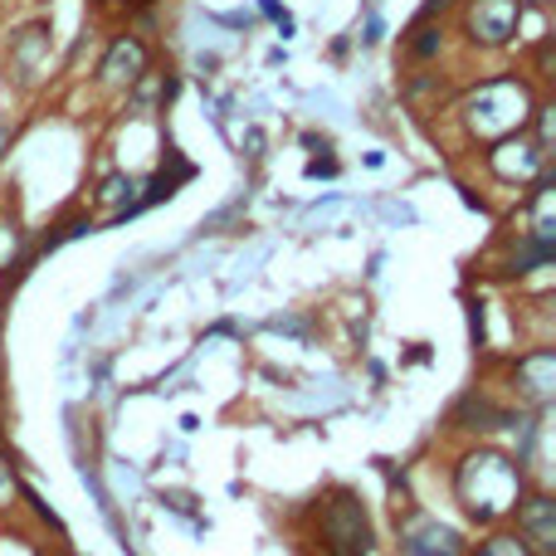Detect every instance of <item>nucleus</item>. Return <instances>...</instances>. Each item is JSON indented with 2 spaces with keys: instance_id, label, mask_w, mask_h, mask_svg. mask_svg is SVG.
<instances>
[{
  "instance_id": "nucleus-10",
  "label": "nucleus",
  "mask_w": 556,
  "mask_h": 556,
  "mask_svg": "<svg viewBox=\"0 0 556 556\" xmlns=\"http://www.w3.org/2000/svg\"><path fill=\"white\" fill-rule=\"evenodd\" d=\"M513 513H518V538L538 556H556V503L547 493H522Z\"/></svg>"
},
{
  "instance_id": "nucleus-4",
  "label": "nucleus",
  "mask_w": 556,
  "mask_h": 556,
  "mask_svg": "<svg viewBox=\"0 0 556 556\" xmlns=\"http://www.w3.org/2000/svg\"><path fill=\"white\" fill-rule=\"evenodd\" d=\"M528 0H469L464 5V35L479 49H508L522 29Z\"/></svg>"
},
{
  "instance_id": "nucleus-8",
  "label": "nucleus",
  "mask_w": 556,
  "mask_h": 556,
  "mask_svg": "<svg viewBox=\"0 0 556 556\" xmlns=\"http://www.w3.org/2000/svg\"><path fill=\"white\" fill-rule=\"evenodd\" d=\"M401 547L410 556H469V542H464L459 528H450L440 518H425V513H405Z\"/></svg>"
},
{
  "instance_id": "nucleus-17",
  "label": "nucleus",
  "mask_w": 556,
  "mask_h": 556,
  "mask_svg": "<svg viewBox=\"0 0 556 556\" xmlns=\"http://www.w3.org/2000/svg\"><path fill=\"white\" fill-rule=\"evenodd\" d=\"M15 498H20V479H15V464L0 454V513L5 508H15Z\"/></svg>"
},
{
  "instance_id": "nucleus-1",
  "label": "nucleus",
  "mask_w": 556,
  "mask_h": 556,
  "mask_svg": "<svg viewBox=\"0 0 556 556\" xmlns=\"http://www.w3.org/2000/svg\"><path fill=\"white\" fill-rule=\"evenodd\" d=\"M528 493V473H522V459L503 450H469L459 464H454V498L464 503L479 528H493L503 522Z\"/></svg>"
},
{
  "instance_id": "nucleus-2",
  "label": "nucleus",
  "mask_w": 556,
  "mask_h": 556,
  "mask_svg": "<svg viewBox=\"0 0 556 556\" xmlns=\"http://www.w3.org/2000/svg\"><path fill=\"white\" fill-rule=\"evenodd\" d=\"M538 108V93H532L528 78L518 74H498V78H483V84L464 88L459 98V127L469 142H498L508 132H528V117Z\"/></svg>"
},
{
  "instance_id": "nucleus-6",
  "label": "nucleus",
  "mask_w": 556,
  "mask_h": 556,
  "mask_svg": "<svg viewBox=\"0 0 556 556\" xmlns=\"http://www.w3.org/2000/svg\"><path fill=\"white\" fill-rule=\"evenodd\" d=\"M152 68V49H147V39L142 35H113L108 39V49H103V59H98V84L103 88H132L137 78Z\"/></svg>"
},
{
  "instance_id": "nucleus-11",
  "label": "nucleus",
  "mask_w": 556,
  "mask_h": 556,
  "mask_svg": "<svg viewBox=\"0 0 556 556\" xmlns=\"http://www.w3.org/2000/svg\"><path fill=\"white\" fill-rule=\"evenodd\" d=\"M454 425H459V430L489 434V430H503V425H513V415L503 410V405H493L483 391H469L459 405H454Z\"/></svg>"
},
{
  "instance_id": "nucleus-9",
  "label": "nucleus",
  "mask_w": 556,
  "mask_h": 556,
  "mask_svg": "<svg viewBox=\"0 0 556 556\" xmlns=\"http://www.w3.org/2000/svg\"><path fill=\"white\" fill-rule=\"evenodd\" d=\"M513 391H518L522 405L532 410H547L552 395H556V352L552 346H532L513 362Z\"/></svg>"
},
{
  "instance_id": "nucleus-20",
  "label": "nucleus",
  "mask_w": 556,
  "mask_h": 556,
  "mask_svg": "<svg viewBox=\"0 0 556 556\" xmlns=\"http://www.w3.org/2000/svg\"><path fill=\"white\" fill-rule=\"evenodd\" d=\"M103 5H127V10H137V5H147V0H103Z\"/></svg>"
},
{
  "instance_id": "nucleus-14",
  "label": "nucleus",
  "mask_w": 556,
  "mask_h": 556,
  "mask_svg": "<svg viewBox=\"0 0 556 556\" xmlns=\"http://www.w3.org/2000/svg\"><path fill=\"white\" fill-rule=\"evenodd\" d=\"M405 49H410V59H420V64H430V59H440L444 49V25H430V15L415 20L410 39H405Z\"/></svg>"
},
{
  "instance_id": "nucleus-3",
  "label": "nucleus",
  "mask_w": 556,
  "mask_h": 556,
  "mask_svg": "<svg viewBox=\"0 0 556 556\" xmlns=\"http://www.w3.org/2000/svg\"><path fill=\"white\" fill-rule=\"evenodd\" d=\"M313 542L323 547V556H371L376 547V528L366 518V508L352 493H327L313 508Z\"/></svg>"
},
{
  "instance_id": "nucleus-12",
  "label": "nucleus",
  "mask_w": 556,
  "mask_h": 556,
  "mask_svg": "<svg viewBox=\"0 0 556 556\" xmlns=\"http://www.w3.org/2000/svg\"><path fill=\"white\" fill-rule=\"evenodd\" d=\"M528 235L538 244H556V181L552 172L538 176V191H532V211H528Z\"/></svg>"
},
{
  "instance_id": "nucleus-5",
  "label": "nucleus",
  "mask_w": 556,
  "mask_h": 556,
  "mask_svg": "<svg viewBox=\"0 0 556 556\" xmlns=\"http://www.w3.org/2000/svg\"><path fill=\"white\" fill-rule=\"evenodd\" d=\"M483 166H489V176L503 186H532L547 172V152H542L528 132H508V137H498V142H489Z\"/></svg>"
},
{
  "instance_id": "nucleus-15",
  "label": "nucleus",
  "mask_w": 556,
  "mask_h": 556,
  "mask_svg": "<svg viewBox=\"0 0 556 556\" xmlns=\"http://www.w3.org/2000/svg\"><path fill=\"white\" fill-rule=\"evenodd\" d=\"M473 556H538V552H532L528 542L518 538V532H489Z\"/></svg>"
},
{
  "instance_id": "nucleus-19",
  "label": "nucleus",
  "mask_w": 556,
  "mask_h": 556,
  "mask_svg": "<svg viewBox=\"0 0 556 556\" xmlns=\"http://www.w3.org/2000/svg\"><path fill=\"white\" fill-rule=\"evenodd\" d=\"M454 0H425V15H440V10H450Z\"/></svg>"
},
{
  "instance_id": "nucleus-13",
  "label": "nucleus",
  "mask_w": 556,
  "mask_h": 556,
  "mask_svg": "<svg viewBox=\"0 0 556 556\" xmlns=\"http://www.w3.org/2000/svg\"><path fill=\"white\" fill-rule=\"evenodd\" d=\"M137 191H142V186H137L132 176H127V172H113L103 186H98L93 201H98V205H113V215H108V220H127V215H137Z\"/></svg>"
},
{
  "instance_id": "nucleus-7",
  "label": "nucleus",
  "mask_w": 556,
  "mask_h": 556,
  "mask_svg": "<svg viewBox=\"0 0 556 556\" xmlns=\"http://www.w3.org/2000/svg\"><path fill=\"white\" fill-rule=\"evenodd\" d=\"M5 59H10V68H15L20 84H39V78L49 74V59H54V29H49V20H29V25H20L15 35H10Z\"/></svg>"
},
{
  "instance_id": "nucleus-18",
  "label": "nucleus",
  "mask_w": 556,
  "mask_h": 556,
  "mask_svg": "<svg viewBox=\"0 0 556 556\" xmlns=\"http://www.w3.org/2000/svg\"><path fill=\"white\" fill-rule=\"evenodd\" d=\"M15 137H20V117L15 113H0V162H5V152L15 147Z\"/></svg>"
},
{
  "instance_id": "nucleus-16",
  "label": "nucleus",
  "mask_w": 556,
  "mask_h": 556,
  "mask_svg": "<svg viewBox=\"0 0 556 556\" xmlns=\"http://www.w3.org/2000/svg\"><path fill=\"white\" fill-rule=\"evenodd\" d=\"M20 250H25V230L0 215V274H5L10 264H20Z\"/></svg>"
}]
</instances>
